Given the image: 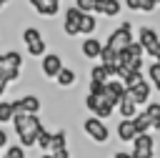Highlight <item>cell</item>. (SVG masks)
Masks as SVG:
<instances>
[{
  "label": "cell",
  "mask_w": 160,
  "mask_h": 158,
  "mask_svg": "<svg viewBox=\"0 0 160 158\" xmlns=\"http://www.w3.org/2000/svg\"><path fill=\"white\" fill-rule=\"evenodd\" d=\"M42 120L40 115H28V113H15L12 118V130L20 140V145L28 150V148H35V140H38V133L42 130Z\"/></svg>",
  "instance_id": "1"
},
{
  "label": "cell",
  "mask_w": 160,
  "mask_h": 158,
  "mask_svg": "<svg viewBox=\"0 0 160 158\" xmlns=\"http://www.w3.org/2000/svg\"><path fill=\"white\" fill-rule=\"evenodd\" d=\"M120 80H122L125 88H128V98H130L138 108H142V105L150 103L152 85H150V80H148L142 73H130V75H122Z\"/></svg>",
  "instance_id": "2"
},
{
  "label": "cell",
  "mask_w": 160,
  "mask_h": 158,
  "mask_svg": "<svg viewBox=\"0 0 160 158\" xmlns=\"http://www.w3.org/2000/svg\"><path fill=\"white\" fill-rule=\"evenodd\" d=\"M25 68V58L20 55V50H5L0 53V83L2 85H12L20 80Z\"/></svg>",
  "instance_id": "3"
},
{
  "label": "cell",
  "mask_w": 160,
  "mask_h": 158,
  "mask_svg": "<svg viewBox=\"0 0 160 158\" xmlns=\"http://www.w3.org/2000/svg\"><path fill=\"white\" fill-rule=\"evenodd\" d=\"M142 60H145V50L138 40H132L122 53H120V78L122 75H130V73H142Z\"/></svg>",
  "instance_id": "4"
},
{
  "label": "cell",
  "mask_w": 160,
  "mask_h": 158,
  "mask_svg": "<svg viewBox=\"0 0 160 158\" xmlns=\"http://www.w3.org/2000/svg\"><path fill=\"white\" fill-rule=\"evenodd\" d=\"M20 40H22V45H25V50H28L30 58H38L40 60L48 53V40L40 33V28H35V25H25L20 30Z\"/></svg>",
  "instance_id": "5"
},
{
  "label": "cell",
  "mask_w": 160,
  "mask_h": 158,
  "mask_svg": "<svg viewBox=\"0 0 160 158\" xmlns=\"http://www.w3.org/2000/svg\"><path fill=\"white\" fill-rule=\"evenodd\" d=\"M135 40V33H132V23H120L118 28H112L110 30V35H108V40H105V48H110V50H115V53H122L130 43Z\"/></svg>",
  "instance_id": "6"
},
{
  "label": "cell",
  "mask_w": 160,
  "mask_h": 158,
  "mask_svg": "<svg viewBox=\"0 0 160 158\" xmlns=\"http://www.w3.org/2000/svg\"><path fill=\"white\" fill-rule=\"evenodd\" d=\"M82 103H85V110L90 113V115H95V118H100V120H108V118H112L115 115V105L105 98V93L102 95H85L82 98Z\"/></svg>",
  "instance_id": "7"
},
{
  "label": "cell",
  "mask_w": 160,
  "mask_h": 158,
  "mask_svg": "<svg viewBox=\"0 0 160 158\" xmlns=\"http://www.w3.org/2000/svg\"><path fill=\"white\" fill-rule=\"evenodd\" d=\"M82 130H85V135L92 140V143H98V145H105L108 140H110V128H108V123L105 120H100V118H95V115H88L85 120H82Z\"/></svg>",
  "instance_id": "8"
},
{
  "label": "cell",
  "mask_w": 160,
  "mask_h": 158,
  "mask_svg": "<svg viewBox=\"0 0 160 158\" xmlns=\"http://www.w3.org/2000/svg\"><path fill=\"white\" fill-rule=\"evenodd\" d=\"M135 40L142 45L145 55H150L152 60H158V58H160V33H158L155 28H150V25H140V28H138V38H135Z\"/></svg>",
  "instance_id": "9"
},
{
  "label": "cell",
  "mask_w": 160,
  "mask_h": 158,
  "mask_svg": "<svg viewBox=\"0 0 160 158\" xmlns=\"http://www.w3.org/2000/svg\"><path fill=\"white\" fill-rule=\"evenodd\" d=\"M62 68H65V60H62L60 53H45L40 58V75L48 78V80H55Z\"/></svg>",
  "instance_id": "10"
},
{
  "label": "cell",
  "mask_w": 160,
  "mask_h": 158,
  "mask_svg": "<svg viewBox=\"0 0 160 158\" xmlns=\"http://www.w3.org/2000/svg\"><path fill=\"white\" fill-rule=\"evenodd\" d=\"M132 158H155V135L152 133H140L132 143Z\"/></svg>",
  "instance_id": "11"
},
{
  "label": "cell",
  "mask_w": 160,
  "mask_h": 158,
  "mask_svg": "<svg viewBox=\"0 0 160 158\" xmlns=\"http://www.w3.org/2000/svg\"><path fill=\"white\" fill-rule=\"evenodd\" d=\"M12 108H15V113L40 115V110H42V100H40L35 93H25V95H20V98L12 100Z\"/></svg>",
  "instance_id": "12"
},
{
  "label": "cell",
  "mask_w": 160,
  "mask_h": 158,
  "mask_svg": "<svg viewBox=\"0 0 160 158\" xmlns=\"http://www.w3.org/2000/svg\"><path fill=\"white\" fill-rule=\"evenodd\" d=\"M80 15L82 13L75 5L62 10V33H65V38H78L80 35Z\"/></svg>",
  "instance_id": "13"
},
{
  "label": "cell",
  "mask_w": 160,
  "mask_h": 158,
  "mask_svg": "<svg viewBox=\"0 0 160 158\" xmlns=\"http://www.w3.org/2000/svg\"><path fill=\"white\" fill-rule=\"evenodd\" d=\"M28 5L40 15V18H58L62 0H28Z\"/></svg>",
  "instance_id": "14"
},
{
  "label": "cell",
  "mask_w": 160,
  "mask_h": 158,
  "mask_svg": "<svg viewBox=\"0 0 160 158\" xmlns=\"http://www.w3.org/2000/svg\"><path fill=\"white\" fill-rule=\"evenodd\" d=\"M102 48H105V43H102L100 38L90 35V38H85V40L80 43V55H82V58H88V60H100Z\"/></svg>",
  "instance_id": "15"
},
{
  "label": "cell",
  "mask_w": 160,
  "mask_h": 158,
  "mask_svg": "<svg viewBox=\"0 0 160 158\" xmlns=\"http://www.w3.org/2000/svg\"><path fill=\"white\" fill-rule=\"evenodd\" d=\"M128 95V88H125V83L120 80V78H110L108 83H105V98L118 108V103L122 100Z\"/></svg>",
  "instance_id": "16"
},
{
  "label": "cell",
  "mask_w": 160,
  "mask_h": 158,
  "mask_svg": "<svg viewBox=\"0 0 160 158\" xmlns=\"http://www.w3.org/2000/svg\"><path fill=\"white\" fill-rule=\"evenodd\" d=\"M115 138H118L120 143H132V140L138 138L132 120H128V118H120V120H118V125H115Z\"/></svg>",
  "instance_id": "17"
},
{
  "label": "cell",
  "mask_w": 160,
  "mask_h": 158,
  "mask_svg": "<svg viewBox=\"0 0 160 158\" xmlns=\"http://www.w3.org/2000/svg\"><path fill=\"white\" fill-rule=\"evenodd\" d=\"M75 83H78V73H75L70 65H65V68L58 73V78H55V85H58L60 90H70Z\"/></svg>",
  "instance_id": "18"
},
{
  "label": "cell",
  "mask_w": 160,
  "mask_h": 158,
  "mask_svg": "<svg viewBox=\"0 0 160 158\" xmlns=\"http://www.w3.org/2000/svg\"><path fill=\"white\" fill-rule=\"evenodd\" d=\"M132 125H135V133L140 135V133H152V125H155V123H152L150 113L142 108V110H140V113L132 118Z\"/></svg>",
  "instance_id": "19"
},
{
  "label": "cell",
  "mask_w": 160,
  "mask_h": 158,
  "mask_svg": "<svg viewBox=\"0 0 160 158\" xmlns=\"http://www.w3.org/2000/svg\"><path fill=\"white\" fill-rule=\"evenodd\" d=\"M95 30H98V15L82 13V15H80V35L90 38V35H95Z\"/></svg>",
  "instance_id": "20"
},
{
  "label": "cell",
  "mask_w": 160,
  "mask_h": 158,
  "mask_svg": "<svg viewBox=\"0 0 160 158\" xmlns=\"http://www.w3.org/2000/svg\"><path fill=\"white\" fill-rule=\"evenodd\" d=\"M115 110H120V118H128V120H132V118L140 113V108H138V105H135V103H132L128 95H125V98L118 103V108H115Z\"/></svg>",
  "instance_id": "21"
},
{
  "label": "cell",
  "mask_w": 160,
  "mask_h": 158,
  "mask_svg": "<svg viewBox=\"0 0 160 158\" xmlns=\"http://www.w3.org/2000/svg\"><path fill=\"white\" fill-rule=\"evenodd\" d=\"M90 80L92 83H108L110 80V70L102 63H92L90 65Z\"/></svg>",
  "instance_id": "22"
},
{
  "label": "cell",
  "mask_w": 160,
  "mask_h": 158,
  "mask_svg": "<svg viewBox=\"0 0 160 158\" xmlns=\"http://www.w3.org/2000/svg\"><path fill=\"white\" fill-rule=\"evenodd\" d=\"M68 148V130L60 128V130H52V143H50V153L55 150H65Z\"/></svg>",
  "instance_id": "23"
},
{
  "label": "cell",
  "mask_w": 160,
  "mask_h": 158,
  "mask_svg": "<svg viewBox=\"0 0 160 158\" xmlns=\"http://www.w3.org/2000/svg\"><path fill=\"white\" fill-rule=\"evenodd\" d=\"M50 143H52V130H48V128H42V130L38 133V140H35V148H38L40 153H50Z\"/></svg>",
  "instance_id": "24"
},
{
  "label": "cell",
  "mask_w": 160,
  "mask_h": 158,
  "mask_svg": "<svg viewBox=\"0 0 160 158\" xmlns=\"http://www.w3.org/2000/svg\"><path fill=\"white\" fill-rule=\"evenodd\" d=\"M125 10V5L120 3V0H105V8H102V15L105 18H110V20H115V18H120V13Z\"/></svg>",
  "instance_id": "25"
},
{
  "label": "cell",
  "mask_w": 160,
  "mask_h": 158,
  "mask_svg": "<svg viewBox=\"0 0 160 158\" xmlns=\"http://www.w3.org/2000/svg\"><path fill=\"white\" fill-rule=\"evenodd\" d=\"M12 118H15L12 100H0V125H5V123H12Z\"/></svg>",
  "instance_id": "26"
},
{
  "label": "cell",
  "mask_w": 160,
  "mask_h": 158,
  "mask_svg": "<svg viewBox=\"0 0 160 158\" xmlns=\"http://www.w3.org/2000/svg\"><path fill=\"white\" fill-rule=\"evenodd\" d=\"M148 80H150L152 90L160 93V63H158V60H152V63L148 65Z\"/></svg>",
  "instance_id": "27"
},
{
  "label": "cell",
  "mask_w": 160,
  "mask_h": 158,
  "mask_svg": "<svg viewBox=\"0 0 160 158\" xmlns=\"http://www.w3.org/2000/svg\"><path fill=\"white\" fill-rule=\"evenodd\" d=\"M0 158H28V150H25L20 143H10V145L0 153Z\"/></svg>",
  "instance_id": "28"
},
{
  "label": "cell",
  "mask_w": 160,
  "mask_h": 158,
  "mask_svg": "<svg viewBox=\"0 0 160 158\" xmlns=\"http://www.w3.org/2000/svg\"><path fill=\"white\" fill-rule=\"evenodd\" d=\"M145 110L150 113V118H152V130H160V100H150L148 105H145Z\"/></svg>",
  "instance_id": "29"
},
{
  "label": "cell",
  "mask_w": 160,
  "mask_h": 158,
  "mask_svg": "<svg viewBox=\"0 0 160 158\" xmlns=\"http://www.w3.org/2000/svg\"><path fill=\"white\" fill-rule=\"evenodd\" d=\"M72 5L80 13H92L95 15V10H98V0H72Z\"/></svg>",
  "instance_id": "30"
},
{
  "label": "cell",
  "mask_w": 160,
  "mask_h": 158,
  "mask_svg": "<svg viewBox=\"0 0 160 158\" xmlns=\"http://www.w3.org/2000/svg\"><path fill=\"white\" fill-rule=\"evenodd\" d=\"M158 5H160V0H142V5H140V13L150 15V13H155V10H158Z\"/></svg>",
  "instance_id": "31"
},
{
  "label": "cell",
  "mask_w": 160,
  "mask_h": 158,
  "mask_svg": "<svg viewBox=\"0 0 160 158\" xmlns=\"http://www.w3.org/2000/svg\"><path fill=\"white\" fill-rule=\"evenodd\" d=\"M8 145H10V133H8V130L0 125V150H5Z\"/></svg>",
  "instance_id": "32"
},
{
  "label": "cell",
  "mask_w": 160,
  "mask_h": 158,
  "mask_svg": "<svg viewBox=\"0 0 160 158\" xmlns=\"http://www.w3.org/2000/svg\"><path fill=\"white\" fill-rule=\"evenodd\" d=\"M122 5H125L128 10H132V13H140V5H142V0H122Z\"/></svg>",
  "instance_id": "33"
},
{
  "label": "cell",
  "mask_w": 160,
  "mask_h": 158,
  "mask_svg": "<svg viewBox=\"0 0 160 158\" xmlns=\"http://www.w3.org/2000/svg\"><path fill=\"white\" fill-rule=\"evenodd\" d=\"M52 158H70V150H68V148H65V150H55Z\"/></svg>",
  "instance_id": "34"
},
{
  "label": "cell",
  "mask_w": 160,
  "mask_h": 158,
  "mask_svg": "<svg viewBox=\"0 0 160 158\" xmlns=\"http://www.w3.org/2000/svg\"><path fill=\"white\" fill-rule=\"evenodd\" d=\"M5 90H8V85H2V83H0V100H2V93H5Z\"/></svg>",
  "instance_id": "35"
},
{
  "label": "cell",
  "mask_w": 160,
  "mask_h": 158,
  "mask_svg": "<svg viewBox=\"0 0 160 158\" xmlns=\"http://www.w3.org/2000/svg\"><path fill=\"white\" fill-rule=\"evenodd\" d=\"M40 158H52V153H40Z\"/></svg>",
  "instance_id": "36"
},
{
  "label": "cell",
  "mask_w": 160,
  "mask_h": 158,
  "mask_svg": "<svg viewBox=\"0 0 160 158\" xmlns=\"http://www.w3.org/2000/svg\"><path fill=\"white\" fill-rule=\"evenodd\" d=\"M8 3H10V0H0V10H2V8L8 5Z\"/></svg>",
  "instance_id": "37"
},
{
  "label": "cell",
  "mask_w": 160,
  "mask_h": 158,
  "mask_svg": "<svg viewBox=\"0 0 160 158\" xmlns=\"http://www.w3.org/2000/svg\"><path fill=\"white\" fill-rule=\"evenodd\" d=\"M158 63H160V58H158Z\"/></svg>",
  "instance_id": "38"
}]
</instances>
